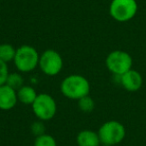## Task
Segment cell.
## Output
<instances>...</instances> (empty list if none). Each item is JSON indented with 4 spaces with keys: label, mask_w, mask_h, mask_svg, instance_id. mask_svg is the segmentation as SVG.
Here are the masks:
<instances>
[{
    "label": "cell",
    "mask_w": 146,
    "mask_h": 146,
    "mask_svg": "<svg viewBox=\"0 0 146 146\" xmlns=\"http://www.w3.org/2000/svg\"><path fill=\"white\" fill-rule=\"evenodd\" d=\"M118 77H119V82L122 87L129 92L138 91L143 83V78H142L141 74L134 69H130Z\"/></svg>",
    "instance_id": "8"
},
{
    "label": "cell",
    "mask_w": 146,
    "mask_h": 146,
    "mask_svg": "<svg viewBox=\"0 0 146 146\" xmlns=\"http://www.w3.org/2000/svg\"><path fill=\"white\" fill-rule=\"evenodd\" d=\"M6 85L17 91L19 88L24 85V78L19 72H11L9 73L8 77H7Z\"/></svg>",
    "instance_id": "13"
},
{
    "label": "cell",
    "mask_w": 146,
    "mask_h": 146,
    "mask_svg": "<svg viewBox=\"0 0 146 146\" xmlns=\"http://www.w3.org/2000/svg\"><path fill=\"white\" fill-rule=\"evenodd\" d=\"M138 10L136 0H112L109 14L118 22H127L134 18Z\"/></svg>",
    "instance_id": "6"
},
{
    "label": "cell",
    "mask_w": 146,
    "mask_h": 146,
    "mask_svg": "<svg viewBox=\"0 0 146 146\" xmlns=\"http://www.w3.org/2000/svg\"><path fill=\"white\" fill-rule=\"evenodd\" d=\"M30 130L35 137H38V136L43 135V134H45L44 122H43L42 120H39V119L37 120V121H34L32 124H31Z\"/></svg>",
    "instance_id": "16"
},
{
    "label": "cell",
    "mask_w": 146,
    "mask_h": 146,
    "mask_svg": "<svg viewBox=\"0 0 146 146\" xmlns=\"http://www.w3.org/2000/svg\"><path fill=\"white\" fill-rule=\"evenodd\" d=\"M38 51L31 45H21L16 49L14 57V65L21 73L31 72L39 65Z\"/></svg>",
    "instance_id": "2"
},
{
    "label": "cell",
    "mask_w": 146,
    "mask_h": 146,
    "mask_svg": "<svg viewBox=\"0 0 146 146\" xmlns=\"http://www.w3.org/2000/svg\"><path fill=\"white\" fill-rule=\"evenodd\" d=\"M107 69L115 76H121L132 69L133 60L129 53L123 50H114L107 55L105 60Z\"/></svg>",
    "instance_id": "4"
},
{
    "label": "cell",
    "mask_w": 146,
    "mask_h": 146,
    "mask_svg": "<svg viewBox=\"0 0 146 146\" xmlns=\"http://www.w3.org/2000/svg\"><path fill=\"white\" fill-rule=\"evenodd\" d=\"M60 91L66 98L79 100L89 95L90 83L86 77L79 74H71L65 77L60 84Z\"/></svg>",
    "instance_id": "1"
},
{
    "label": "cell",
    "mask_w": 146,
    "mask_h": 146,
    "mask_svg": "<svg viewBox=\"0 0 146 146\" xmlns=\"http://www.w3.org/2000/svg\"><path fill=\"white\" fill-rule=\"evenodd\" d=\"M31 106L33 113L39 120L48 121L56 115L57 104L50 94L39 93Z\"/></svg>",
    "instance_id": "5"
},
{
    "label": "cell",
    "mask_w": 146,
    "mask_h": 146,
    "mask_svg": "<svg viewBox=\"0 0 146 146\" xmlns=\"http://www.w3.org/2000/svg\"><path fill=\"white\" fill-rule=\"evenodd\" d=\"M78 102V108L84 113H90L95 108V101L90 95H86L84 97L80 98L77 100Z\"/></svg>",
    "instance_id": "14"
},
{
    "label": "cell",
    "mask_w": 146,
    "mask_h": 146,
    "mask_svg": "<svg viewBox=\"0 0 146 146\" xmlns=\"http://www.w3.org/2000/svg\"><path fill=\"white\" fill-rule=\"evenodd\" d=\"M101 144L107 145H117L121 143L125 138L126 130L122 123L116 120H109L106 121L100 126L98 130Z\"/></svg>",
    "instance_id": "3"
},
{
    "label": "cell",
    "mask_w": 146,
    "mask_h": 146,
    "mask_svg": "<svg viewBox=\"0 0 146 146\" xmlns=\"http://www.w3.org/2000/svg\"><path fill=\"white\" fill-rule=\"evenodd\" d=\"M34 146H57L55 138L50 134H43L38 137H35Z\"/></svg>",
    "instance_id": "15"
},
{
    "label": "cell",
    "mask_w": 146,
    "mask_h": 146,
    "mask_svg": "<svg viewBox=\"0 0 146 146\" xmlns=\"http://www.w3.org/2000/svg\"><path fill=\"white\" fill-rule=\"evenodd\" d=\"M18 102L17 91L8 85L0 86V110L8 111L16 106Z\"/></svg>",
    "instance_id": "9"
},
{
    "label": "cell",
    "mask_w": 146,
    "mask_h": 146,
    "mask_svg": "<svg viewBox=\"0 0 146 146\" xmlns=\"http://www.w3.org/2000/svg\"><path fill=\"white\" fill-rule=\"evenodd\" d=\"M100 146H111V145H107V144H101Z\"/></svg>",
    "instance_id": "18"
},
{
    "label": "cell",
    "mask_w": 146,
    "mask_h": 146,
    "mask_svg": "<svg viewBox=\"0 0 146 146\" xmlns=\"http://www.w3.org/2000/svg\"><path fill=\"white\" fill-rule=\"evenodd\" d=\"M38 93L36 90L29 85H23L21 88L17 90V97L18 101L25 105H32L33 102L35 101Z\"/></svg>",
    "instance_id": "11"
},
{
    "label": "cell",
    "mask_w": 146,
    "mask_h": 146,
    "mask_svg": "<svg viewBox=\"0 0 146 146\" xmlns=\"http://www.w3.org/2000/svg\"><path fill=\"white\" fill-rule=\"evenodd\" d=\"M76 143L78 146H100V141L98 132H95L93 130L84 129L81 130L77 134L76 137Z\"/></svg>",
    "instance_id": "10"
},
{
    "label": "cell",
    "mask_w": 146,
    "mask_h": 146,
    "mask_svg": "<svg viewBox=\"0 0 146 146\" xmlns=\"http://www.w3.org/2000/svg\"><path fill=\"white\" fill-rule=\"evenodd\" d=\"M39 68L47 76H55L63 68V58L54 49L43 51L39 57Z\"/></svg>",
    "instance_id": "7"
},
{
    "label": "cell",
    "mask_w": 146,
    "mask_h": 146,
    "mask_svg": "<svg viewBox=\"0 0 146 146\" xmlns=\"http://www.w3.org/2000/svg\"><path fill=\"white\" fill-rule=\"evenodd\" d=\"M9 69L7 63L0 60V86L6 84L7 77L9 75Z\"/></svg>",
    "instance_id": "17"
},
{
    "label": "cell",
    "mask_w": 146,
    "mask_h": 146,
    "mask_svg": "<svg viewBox=\"0 0 146 146\" xmlns=\"http://www.w3.org/2000/svg\"><path fill=\"white\" fill-rule=\"evenodd\" d=\"M16 49L13 45L9 43H2L0 44V60L5 63H8L10 61L14 60Z\"/></svg>",
    "instance_id": "12"
}]
</instances>
